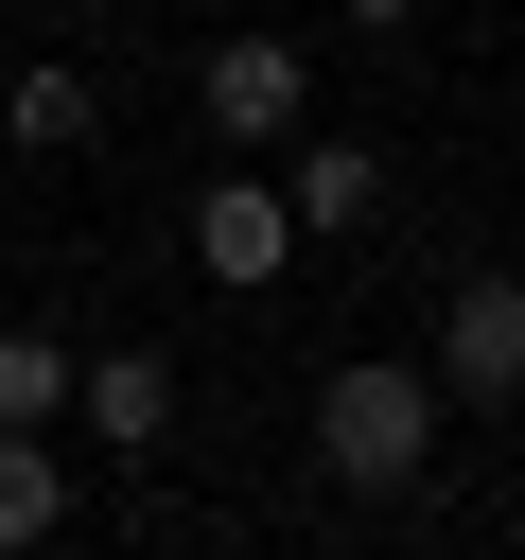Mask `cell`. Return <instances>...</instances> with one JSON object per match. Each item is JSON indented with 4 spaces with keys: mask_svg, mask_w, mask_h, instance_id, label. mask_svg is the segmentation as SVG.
Here are the masks:
<instances>
[{
    "mask_svg": "<svg viewBox=\"0 0 525 560\" xmlns=\"http://www.w3.org/2000/svg\"><path fill=\"white\" fill-rule=\"evenodd\" d=\"M420 455H438V368L368 350V368L315 385V472H332V490H402Z\"/></svg>",
    "mask_w": 525,
    "mask_h": 560,
    "instance_id": "6da1fadb",
    "label": "cell"
},
{
    "mask_svg": "<svg viewBox=\"0 0 525 560\" xmlns=\"http://www.w3.org/2000/svg\"><path fill=\"white\" fill-rule=\"evenodd\" d=\"M192 105H210V140H228V158H262V140H298V105H315V70H298V35H210V70H192Z\"/></svg>",
    "mask_w": 525,
    "mask_h": 560,
    "instance_id": "7a4b0ae2",
    "label": "cell"
},
{
    "mask_svg": "<svg viewBox=\"0 0 525 560\" xmlns=\"http://www.w3.org/2000/svg\"><path fill=\"white\" fill-rule=\"evenodd\" d=\"M298 245H315V228H298V192H280V175H210V192H192V262H210L228 298H262Z\"/></svg>",
    "mask_w": 525,
    "mask_h": 560,
    "instance_id": "3957f363",
    "label": "cell"
},
{
    "mask_svg": "<svg viewBox=\"0 0 525 560\" xmlns=\"http://www.w3.org/2000/svg\"><path fill=\"white\" fill-rule=\"evenodd\" d=\"M438 402H525V280L438 298Z\"/></svg>",
    "mask_w": 525,
    "mask_h": 560,
    "instance_id": "277c9868",
    "label": "cell"
},
{
    "mask_svg": "<svg viewBox=\"0 0 525 560\" xmlns=\"http://www.w3.org/2000/svg\"><path fill=\"white\" fill-rule=\"evenodd\" d=\"M70 420H88L105 455L175 438V350H88V368H70Z\"/></svg>",
    "mask_w": 525,
    "mask_h": 560,
    "instance_id": "5b68a950",
    "label": "cell"
},
{
    "mask_svg": "<svg viewBox=\"0 0 525 560\" xmlns=\"http://www.w3.org/2000/svg\"><path fill=\"white\" fill-rule=\"evenodd\" d=\"M280 192H298V228H368V210H385V158H368V140H298Z\"/></svg>",
    "mask_w": 525,
    "mask_h": 560,
    "instance_id": "8992f818",
    "label": "cell"
},
{
    "mask_svg": "<svg viewBox=\"0 0 525 560\" xmlns=\"http://www.w3.org/2000/svg\"><path fill=\"white\" fill-rule=\"evenodd\" d=\"M52 525H70V455L35 420H0V542H52Z\"/></svg>",
    "mask_w": 525,
    "mask_h": 560,
    "instance_id": "52a82bcc",
    "label": "cell"
},
{
    "mask_svg": "<svg viewBox=\"0 0 525 560\" xmlns=\"http://www.w3.org/2000/svg\"><path fill=\"white\" fill-rule=\"evenodd\" d=\"M88 122H105V105H88V70H18V88H0V140H18V158H70Z\"/></svg>",
    "mask_w": 525,
    "mask_h": 560,
    "instance_id": "ba28073f",
    "label": "cell"
},
{
    "mask_svg": "<svg viewBox=\"0 0 525 560\" xmlns=\"http://www.w3.org/2000/svg\"><path fill=\"white\" fill-rule=\"evenodd\" d=\"M70 402V350L52 332H0V420H52Z\"/></svg>",
    "mask_w": 525,
    "mask_h": 560,
    "instance_id": "9c48e42d",
    "label": "cell"
},
{
    "mask_svg": "<svg viewBox=\"0 0 525 560\" xmlns=\"http://www.w3.org/2000/svg\"><path fill=\"white\" fill-rule=\"evenodd\" d=\"M350 18H368V35H402V18H420V0H350Z\"/></svg>",
    "mask_w": 525,
    "mask_h": 560,
    "instance_id": "30bf717a",
    "label": "cell"
},
{
    "mask_svg": "<svg viewBox=\"0 0 525 560\" xmlns=\"http://www.w3.org/2000/svg\"><path fill=\"white\" fill-rule=\"evenodd\" d=\"M52 18H70V0H52Z\"/></svg>",
    "mask_w": 525,
    "mask_h": 560,
    "instance_id": "8fae6325",
    "label": "cell"
}]
</instances>
